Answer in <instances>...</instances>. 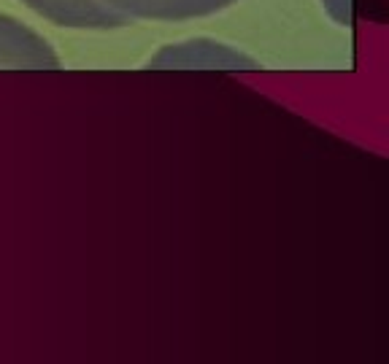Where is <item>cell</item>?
<instances>
[{"label": "cell", "instance_id": "1", "mask_svg": "<svg viewBox=\"0 0 389 364\" xmlns=\"http://www.w3.org/2000/svg\"><path fill=\"white\" fill-rule=\"evenodd\" d=\"M30 11L60 27L73 30H114L130 25L128 16L106 8L100 0H22Z\"/></svg>", "mask_w": 389, "mask_h": 364}, {"label": "cell", "instance_id": "2", "mask_svg": "<svg viewBox=\"0 0 389 364\" xmlns=\"http://www.w3.org/2000/svg\"><path fill=\"white\" fill-rule=\"evenodd\" d=\"M106 8L132 19H152V22H184L211 16L216 11L238 3V0H100Z\"/></svg>", "mask_w": 389, "mask_h": 364}, {"label": "cell", "instance_id": "3", "mask_svg": "<svg viewBox=\"0 0 389 364\" xmlns=\"http://www.w3.org/2000/svg\"><path fill=\"white\" fill-rule=\"evenodd\" d=\"M0 68H60V60L41 36L0 14Z\"/></svg>", "mask_w": 389, "mask_h": 364}]
</instances>
